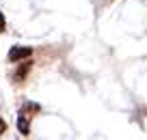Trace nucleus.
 I'll use <instances>...</instances> for the list:
<instances>
[{
  "label": "nucleus",
  "instance_id": "obj_5",
  "mask_svg": "<svg viewBox=\"0 0 147 140\" xmlns=\"http://www.w3.org/2000/svg\"><path fill=\"white\" fill-rule=\"evenodd\" d=\"M2 30H5V15L0 13V32H2Z\"/></svg>",
  "mask_w": 147,
  "mask_h": 140
},
{
  "label": "nucleus",
  "instance_id": "obj_4",
  "mask_svg": "<svg viewBox=\"0 0 147 140\" xmlns=\"http://www.w3.org/2000/svg\"><path fill=\"white\" fill-rule=\"evenodd\" d=\"M5 131H7V123H5V121H2V119H0V136L5 134Z\"/></svg>",
  "mask_w": 147,
  "mask_h": 140
},
{
  "label": "nucleus",
  "instance_id": "obj_2",
  "mask_svg": "<svg viewBox=\"0 0 147 140\" xmlns=\"http://www.w3.org/2000/svg\"><path fill=\"white\" fill-rule=\"evenodd\" d=\"M18 129H20V134L28 136V119L26 117H20L18 119Z\"/></svg>",
  "mask_w": 147,
  "mask_h": 140
},
{
  "label": "nucleus",
  "instance_id": "obj_1",
  "mask_svg": "<svg viewBox=\"0 0 147 140\" xmlns=\"http://www.w3.org/2000/svg\"><path fill=\"white\" fill-rule=\"evenodd\" d=\"M30 54H32L30 48H22V45H18V48H11V50H9V60H11V63H18V60L28 58Z\"/></svg>",
  "mask_w": 147,
  "mask_h": 140
},
{
  "label": "nucleus",
  "instance_id": "obj_3",
  "mask_svg": "<svg viewBox=\"0 0 147 140\" xmlns=\"http://www.w3.org/2000/svg\"><path fill=\"white\" fill-rule=\"evenodd\" d=\"M30 65H32V63H24L22 67L18 69V76H15V78H18V80H22V78H24V76H26V73H28V69H30Z\"/></svg>",
  "mask_w": 147,
  "mask_h": 140
}]
</instances>
